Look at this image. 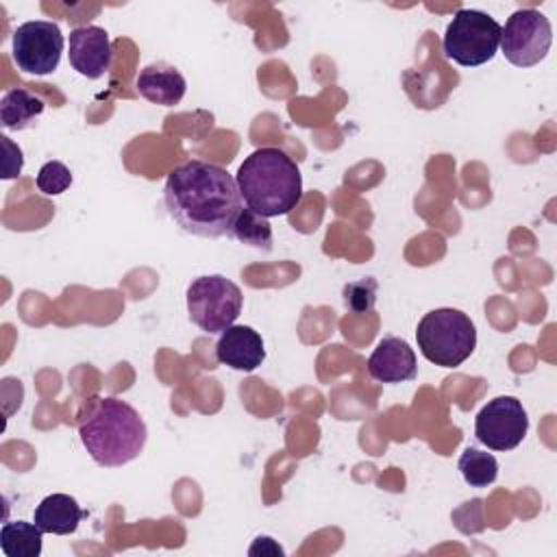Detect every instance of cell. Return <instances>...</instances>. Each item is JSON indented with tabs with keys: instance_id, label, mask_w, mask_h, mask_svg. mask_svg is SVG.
<instances>
[{
	"instance_id": "cell-5",
	"label": "cell",
	"mask_w": 557,
	"mask_h": 557,
	"mask_svg": "<svg viewBox=\"0 0 557 557\" xmlns=\"http://www.w3.org/2000/svg\"><path fill=\"white\" fill-rule=\"evenodd\" d=\"M503 26L485 11L459 9L446 26L442 50L461 67H479L500 48Z\"/></svg>"
},
{
	"instance_id": "cell-18",
	"label": "cell",
	"mask_w": 557,
	"mask_h": 557,
	"mask_svg": "<svg viewBox=\"0 0 557 557\" xmlns=\"http://www.w3.org/2000/svg\"><path fill=\"white\" fill-rule=\"evenodd\" d=\"M233 237L239 239L242 244H248L252 248H261V250H270L272 248V228L268 218L255 213L252 209H242V213L235 220L233 226Z\"/></svg>"
},
{
	"instance_id": "cell-9",
	"label": "cell",
	"mask_w": 557,
	"mask_h": 557,
	"mask_svg": "<svg viewBox=\"0 0 557 557\" xmlns=\"http://www.w3.org/2000/svg\"><path fill=\"white\" fill-rule=\"evenodd\" d=\"M529 431V416L516 396H496L474 420L476 440L492 450H513Z\"/></svg>"
},
{
	"instance_id": "cell-15",
	"label": "cell",
	"mask_w": 557,
	"mask_h": 557,
	"mask_svg": "<svg viewBox=\"0 0 557 557\" xmlns=\"http://www.w3.org/2000/svg\"><path fill=\"white\" fill-rule=\"evenodd\" d=\"M44 111V100L24 87L9 89L0 100V124L9 131H24Z\"/></svg>"
},
{
	"instance_id": "cell-7",
	"label": "cell",
	"mask_w": 557,
	"mask_h": 557,
	"mask_svg": "<svg viewBox=\"0 0 557 557\" xmlns=\"http://www.w3.org/2000/svg\"><path fill=\"white\" fill-rule=\"evenodd\" d=\"M65 48V37L59 24L48 20H30L13 30L11 54L17 70L46 76L59 67Z\"/></svg>"
},
{
	"instance_id": "cell-3",
	"label": "cell",
	"mask_w": 557,
	"mask_h": 557,
	"mask_svg": "<svg viewBox=\"0 0 557 557\" xmlns=\"http://www.w3.org/2000/svg\"><path fill=\"white\" fill-rule=\"evenodd\" d=\"M78 435L98 466L117 468L141 455L148 429L135 407L126 400L104 396L78 422Z\"/></svg>"
},
{
	"instance_id": "cell-8",
	"label": "cell",
	"mask_w": 557,
	"mask_h": 557,
	"mask_svg": "<svg viewBox=\"0 0 557 557\" xmlns=\"http://www.w3.org/2000/svg\"><path fill=\"white\" fill-rule=\"evenodd\" d=\"M553 28L537 9H518L509 15L500 33V50L516 67L537 65L550 50Z\"/></svg>"
},
{
	"instance_id": "cell-6",
	"label": "cell",
	"mask_w": 557,
	"mask_h": 557,
	"mask_svg": "<svg viewBox=\"0 0 557 557\" xmlns=\"http://www.w3.org/2000/svg\"><path fill=\"white\" fill-rule=\"evenodd\" d=\"M244 307V294L237 283L222 274L198 276L187 287L189 320L205 333L226 331Z\"/></svg>"
},
{
	"instance_id": "cell-2",
	"label": "cell",
	"mask_w": 557,
	"mask_h": 557,
	"mask_svg": "<svg viewBox=\"0 0 557 557\" xmlns=\"http://www.w3.org/2000/svg\"><path fill=\"white\" fill-rule=\"evenodd\" d=\"M235 181L246 207L263 218L287 215L302 198V176L296 161L274 146L250 152Z\"/></svg>"
},
{
	"instance_id": "cell-11",
	"label": "cell",
	"mask_w": 557,
	"mask_h": 557,
	"mask_svg": "<svg viewBox=\"0 0 557 557\" xmlns=\"http://www.w3.org/2000/svg\"><path fill=\"white\" fill-rule=\"evenodd\" d=\"M368 374L379 383H403L416 379L418 361L413 348L403 337H383L368 359Z\"/></svg>"
},
{
	"instance_id": "cell-19",
	"label": "cell",
	"mask_w": 557,
	"mask_h": 557,
	"mask_svg": "<svg viewBox=\"0 0 557 557\" xmlns=\"http://www.w3.org/2000/svg\"><path fill=\"white\" fill-rule=\"evenodd\" d=\"M376 292H379V283L372 276L350 281L342 289L344 305L352 313H370L376 305Z\"/></svg>"
},
{
	"instance_id": "cell-21",
	"label": "cell",
	"mask_w": 557,
	"mask_h": 557,
	"mask_svg": "<svg viewBox=\"0 0 557 557\" xmlns=\"http://www.w3.org/2000/svg\"><path fill=\"white\" fill-rule=\"evenodd\" d=\"M2 148H4V163H2V178H15L22 172L24 165V157H22V148L17 144H13L7 135L0 137Z\"/></svg>"
},
{
	"instance_id": "cell-13",
	"label": "cell",
	"mask_w": 557,
	"mask_h": 557,
	"mask_svg": "<svg viewBox=\"0 0 557 557\" xmlns=\"http://www.w3.org/2000/svg\"><path fill=\"white\" fill-rule=\"evenodd\" d=\"M135 87L139 96L146 98L148 102L161 104V107H174L183 100L187 81L174 65L157 61L139 70L135 78Z\"/></svg>"
},
{
	"instance_id": "cell-20",
	"label": "cell",
	"mask_w": 557,
	"mask_h": 557,
	"mask_svg": "<svg viewBox=\"0 0 557 557\" xmlns=\"http://www.w3.org/2000/svg\"><path fill=\"white\" fill-rule=\"evenodd\" d=\"M35 183L44 196H59L72 185V172L61 161H46L39 168Z\"/></svg>"
},
{
	"instance_id": "cell-17",
	"label": "cell",
	"mask_w": 557,
	"mask_h": 557,
	"mask_svg": "<svg viewBox=\"0 0 557 557\" xmlns=\"http://www.w3.org/2000/svg\"><path fill=\"white\" fill-rule=\"evenodd\" d=\"M459 472L470 487H487L498 476V461L492 453L468 446L459 457Z\"/></svg>"
},
{
	"instance_id": "cell-10",
	"label": "cell",
	"mask_w": 557,
	"mask_h": 557,
	"mask_svg": "<svg viewBox=\"0 0 557 557\" xmlns=\"http://www.w3.org/2000/svg\"><path fill=\"white\" fill-rule=\"evenodd\" d=\"M70 65L85 78H100L111 67V39L109 33L96 24L70 30Z\"/></svg>"
},
{
	"instance_id": "cell-12",
	"label": "cell",
	"mask_w": 557,
	"mask_h": 557,
	"mask_svg": "<svg viewBox=\"0 0 557 557\" xmlns=\"http://www.w3.org/2000/svg\"><path fill=\"white\" fill-rule=\"evenodd\" d=\"M215 359L233 370L252 372L265 359V346L261 335L246 324H231L220 333L215 344Z\"/></svg>"
},
{
	"instance_id": "cell-1",
	"label": "cell",
	"mask_w": 557,
	"mask_h": 557,
	"mask_svg": "<svg viewBox=\"0 0 557 557\" xmlns=\"http://www.w3.org/2000/svg\"><path fill=\"white\" fill-rule=\"evenodd\" d=\"M170 218L196 237H233V226L242 213L237 181L209 161L191 159L176 165L163 185Z\"/></svg>"
},
{
	"instance_id": "cell-16",
	"label": "cell",
	"mask_w": 557,
	"mask_h": 557,
	"mask_svg": "<svg viewBox=\"0 0 557 557\" xmlns=\"http://www.w3.org/2000/svg\"><path fill=\"white\" fill-rule=\"evenodd\" d=\"M44 531L35 522L13 520L0 529V550L7 557H39Z\"/></svg>"
},
{
	"instance_id": "cell-4",
	"label": "cell",
	"mask_w": 557,
	"mask_h": 557,
	"mask_svg": "<svg viewBox=\"0 0 557 557\" xmlns=\"http://www.w3.org/2000/svg\"><path fill=\"white\" fill-rule=\"evenodd\" d=\"M422 357L440 368L461 366L476 348V329L470 315L453 307H440L422 315L416 329Z\"/></svg>"
},
{
	"instance_id": "cell-14",
	"label": "cell",
	"mask_w": 557,
	"mask_h": 557,
	"mask_svg": "<svg viewBox=\"0 0 557 557\" xmlns=\"http://www.w3.org/2000/svg\"><path fill=\"white\" fill-rule=\"evenodd\" d=\"M83 518H85V511L81 509L78 500L70 494H50L41 498L33 513V522L44 533H54V535L74 533Z\"/></svg>"
}]
</instances>
